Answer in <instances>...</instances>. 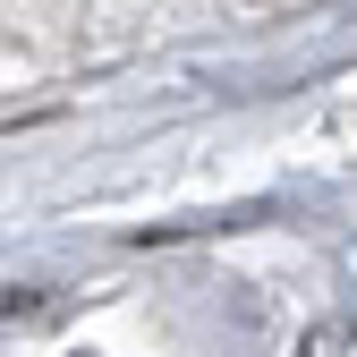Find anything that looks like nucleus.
<instances>
[{"label": "nucleus", "mask_w": 357, "mask_h": 357, "mask_svg": "<svg viewBox=\"0 0 357 357\" xmlns=\"http://www.w3.org/2000/svg\"><path fill=\"white\" fill-rule=\"evenodd\" d=\"M298 357H340V324H315V332H306V349Z\"/></svg>", "instance_id": "obj_1"}]
</instances>
